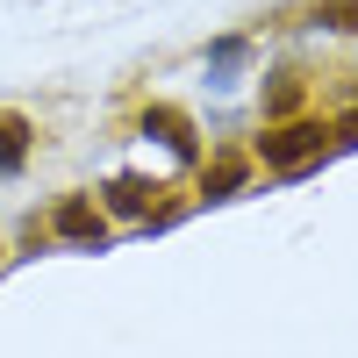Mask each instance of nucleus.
<instances>
[{
    "mask_svg": "<svg viewBox=\"0 0 358 358\" xmlns=\"http://www.w3.org/2000/svg\"><path fill=\"white\" fill-rule=\"evenodd\" d=\"M322 151V129H308V122H294V129H273L265 136V165H308Z\"/></svg>",
    "mask_w": 358,
    "mask_h": 358,
    "instance_id": "obj_1",
    "label": "nucleus"
},
{
    "mask_svg": "<svg viewBox=\"0 0 358 358\" xmlns=\"http://www.w3.org/2000/svg\"><path fill=\"white\" fill-rule=\"evenodd\" d=\"M57 229H65V236H101V215L86 201H65V208H57Z\"/></svg>",
    "mask_w": 358,
    "mask_h": 358,
    "instance_id": "obj_2",
    "label": "nucleus"
},
{
    "mask_svg": "<svg viewBox=\"0 0 358 358\" xmlns=\"http://www.w3.org/2000/svg\"><path fill=\"white\" fill-rule=\"evenodd\" d=\"M22 136H29V129H22V115H0V165H8V172L22 165Z\"/></svg>",
    "mask_w": 358,
    "mask_h": 358,
    "instance_id": "obj_3",
    "label": "nucleus"
},
{
    "mask_svg": "<svg viewBox=\"0 0 358 358\" xmlns=\"http://www.w3.org/2000/svg\"><path fill=\"white\" fill-rule=\"evenodd\" d=\"M236 57H244V43H215V65H208V72H215V86H229V72H236Z\"/></svg>",
    "mask_w": 358,
    "mask_h": 358,
    "instance_id": "obj_4",
    "label": "nucleus"
},
{
    "mask_svg": "<svg viewBox=\"0 0 358 358\" xmlns=\"http://www.w3.org/2000/svg\"><path fill=\"white\" fill-rule=\"evenodd\" d=\"M108 194H115V208H129V215H136V208H143V187H136V179H115Z\"/></svg>",
    "mask_w": 358,
    "mask_h": 358,
    "instance_id": "obj_5",
    "label": "nucleus"
},
{
    "mask_svg": "<svg viewBox=\"0 0 358 358\" xmlns=\"http://www.w3.org/2000/svg\"><path fill=\"white\" fill-rule=\"evenodd\" d=\"M322 22H330V29H351V22H358V0H337V8H322Z\"/></svg>",
    "mask_w": 358,
    "mask_h": 358,
    "instance_id": "obj_6",
    "label": "nucleus"
},
{
    "mask_svg": "<svg viewBox=\"0 0 358 358\" xmlns=\"http://www.w3.org/2000/svg\"><path fill=\"white\" fill-rule=\"evenodd\" d=\"M344 143H358V115H351V122H344Z\"/></svg>",
    "mask_w": 358,
    "mask_h": 358,
    "instance_id": "obj_7",
    "label": "nucleus"
}]
</instances>
